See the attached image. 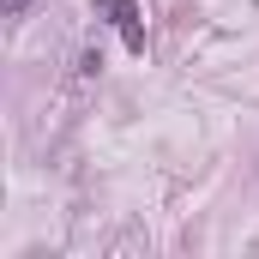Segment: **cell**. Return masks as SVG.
Listing matches in <instances>:
<instances>
[{
    "instance_id": "obj_2",
    "label": "cell",
    "mask_w": 259,
    "mask_h": 259,
    "mask_svg": "<svg viewBox=\"0 0 259 259\" xmlns=\"http://www.w3.org/2000/svg\"><path fill=\"white\" fill-rule=\"evenodd\" d=\"M0 6H6V18H18V12H24L30 0H0Z\"/></svg>"
},
{
    "instance_id": "obj_1",
    "label": "cell",
    "mask_w": 259,
    "mask_h": 259,
    "mask_svg": "<svg viewBox=\"0 0 259 259\" xmlns=\"http://www.w3.org/2000/svg\"><path fill=\"white\" fill-rule=\"evenodd\" d=\"M109 18H115V30H121V42H127L133 55H145V18H139V0H97Z\"/></svg>"
}]
</instances>
